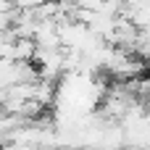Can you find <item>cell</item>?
<instances>
[{
    "label": "cell",
    "mask_w": 150,
    "mask_h": 150,
    "mask_svg": "<svg viewBox=\"0 0 150 150\" xmlns=\"http://www.w3.org/2000/svg\"><path fill=\"white\" fill-rule=\"evenodd\" d=\"M32 98L37 100V103H42L45 108L47 105H53V100H55V82L53 79H37L34 82V90H32Z\"/></svg>",
    "instance_id": "obj_1"
},
{
    "label": "cell",
    "mask_w": 150,
    "mask_h": 150,
    "mask_svg": "<svg viewBox=\"0 0 150 150\" xmlns=\"http://www.w3.org/2000/svg\"><path fill=\"white\" fill-rule=\"evenodd\" d=\"M34 40L32 37H16L11 42V58L13 61H32V53H34Z\"/></svg>",
    "instance_id": "obj_2"
},
{
    "label": "cell",
    "mask_w": 150,
    "mask_h": 150,
    "mask_svg": "<svg viewBox=\"0 0 150 150\" xmlns=\"http://www.w3.org/2000/svg\"><path fill=\"white\" fill-rule=\"evenodd\" d=\"M16 82V63L8 55H0V84H13Z\"/></svg>",
    "instance_id": "obj_3"
},
{
    "label": "cell",
    "mask_w": 150,
    "mask_h": 150,
    "mask_svg": "<svg viewBox=\"0 0 150 150\" xmlns=\"http://www.w3.org/2000/svg\"><path fill=\"white\" fill-rule=\"evenodd\" d=\"M13 16H16V5H13L11 11H0V32L13 24Z\"/></svg>",
    "instance_id": "obj_4"
},
{
    "label": "cell",
    "mask_w": 150,
    "mask_h": 150,
    "mask_svg": "<svg viewBox=\"0 0 150 150\" xmlns=\"http://www.w3.org/2000/svg\"><path fill=\"white\" fill-rule=\"evenodd\" d=\"M79 8H92V11H98L100 8V0H74Z\"/></svg>",
    "instance_id": "obj_5"
},
{
    "label": "cell",
    "mask_w": 150,
    "mask_h": 150,
    "mask_svg": "<svg viewBox=\"0 0 150 150\" xmlns=\"http://www.w3.org/2000/svg\"><path fill=\"white\" fill-rule=\"evenodd\" d=\"M5 95H8V87H5V84H0V103L5 100Z\"/></svg>",
    "instance_id": "obj_6"
}]
</instances>
